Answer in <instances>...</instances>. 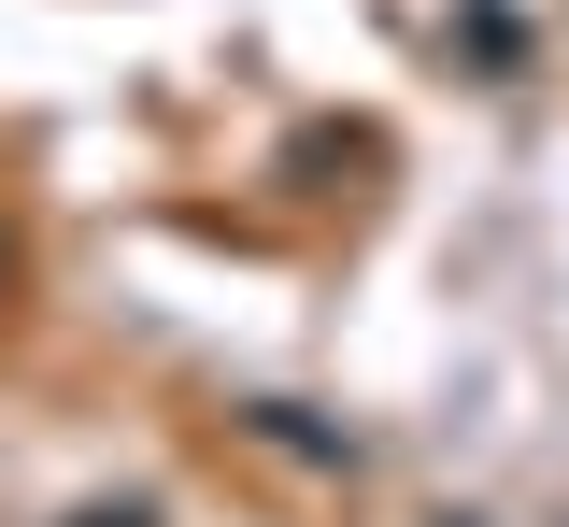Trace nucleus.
Returning <instances> with one entry per match:
<instances>
[{"label": "nucleus", "instance_id": "nucleus-3", "mask_svg": "<svg viewBox=\"0 0 569 527\" xmlns=\"http://www.w3.org/2000/svg\"><path fill=\"white\" fill-rule=\"evenodd\" d=\"M441 527H485V514H441Z\"/></svg>", "mask_w": 569, "mask_h": 527}, {"label": "nucleus", "instance_id": "nucleus-2", "mask_svg": "<svg viewBox=\"0 0 569 527\" xmlns=\"http://www.w3.org/2000/svg\"><path fill=\"white\" fill-rule=\"evenodd\" d=\"M71 527H157V499H86Z\"/></svg>", "mask_w": 569, "mask_h": 527}, {"label": "nucleus", "instance_id": "nucleus-1", "mask_svg": "<svg viewBox=\"0 0 569 527\" xmlns=\"http://www.w3.org/2000/svg\"><path fill=\"white\" fill-rule=\"evenodd\" d=\"M242 428H257V443H271V456H299V470H356V428H313L299 399H257Z\"/></svg>", "mask_w": 569, "mask_h": 527}]
</instances>
